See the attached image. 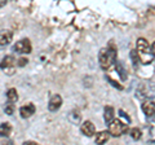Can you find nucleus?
Segmentation results:
<instances>
[{"label": "nucleus", "instance_id": "f257e3e1", "mask_svg": "<svg viewBox=\"0 0 155 145\" xmlns=\"http://www.w3.org/2000/svg\"><path fill=\"white\" fill-rule=\"evenodd\" d=\"M116 60V48L114 44L109 48H102L98 53V64L102 70H109Z\"/></svg>", "mask_w": 155, "mask_h": 145}, {"label": "nucleus", "instance_id": "f03ea898", "mask_svg": "<svg viewBox=\"0 0 155 145\" xmlns=\"http://www.w3.org/2000/svg\"><path fill=\"white\" fill-rule=\"evenodd\" d=\"M136 51H137L138 56H140V61L143 65H147L153 61L154 56L151 52V48L149 47V43L145 38H138L137 43H136Z\"/></svg>", "mask_w": 155, "mask_h": 145}, {"label": "nucleus", "instance_id": "7ed1b4c3", "mask_svg": "<svg viewBox=\"0 0 155 145\" xmlns=\"http://www.w3.org/2000/svg\"><path fill=\"white\" fill-rule=\"evenodd\" d=\"M109 126V132L111 136H114V137H119V136H122L123 133H125L128 131V126L123 123L120 119H114V120H111V122L107 124Z\"/></svg>", "mask_w": 155, "mask_h": 145}, {"label": "nucleus", "instance_id": "20e7f679", "mask_svg": "<svg viewBox=\"0 0 155 145\" xmlns=\"http://www.w3.org/2000/svg\"><path fill=\"white\" fill-rule=\"evenodd\" d=\"M16 59L12 55H8L3 57V60L0 61V69H2L7 75H13L16 72Z\"/></svg>", "mask_w": 155, "mask_h": 145}, {"label": "nucleus", "instance_id": "39448f33", "mask_svg": "<svg viewBox=\"0 0 155 145\" xmlns=\"http://www.w3.org/2000/svg\"><path fill=\"white\" fill-rule=\"evenodd\" d=\"M12 51L14 53H17V55H28V53H31V51H32L31 42L28 40L27 38L18 40L16 44L12 47Z\"/></svg>", "mask_w": 155, "mask_h": 145}, {"label": "nucleus", "instance_id": "423d86ee", "mask_svg": "<svg viewBox=\"0 0 155 145\" xmlns=\"http://www.w3.org/2000/svg\"><path fill=\"white\" fill-rule=\"evenodd\" d=\"M35 112H36V108L32 103H27L26 105H22L21 108H19V115H21V118H23V119L32 117V115L35 114Z\"/></svg>", "mask_w": 155, "mask_h": 145}, {"label": "nucleus", "instance_id": "0eeeda50", "mask_svg": "<svg viewBox=\"0 0 155 145\" xmlns=\"http://www.w3.org/2000/svg\"><path fill=\"white\" fill-rule=\"evenodd\" d=\"M62 106V97L60 95H53L49 99V103H48V110L51 113H56L57 110H60Z\"/></svg>", "mask_w": 155, "mask_h": 145}, {"label": "nucleus", "instance_id": "6e6552de", "mask_svg": "<svg viewBox=\"0 0 155 145\" xmlns=\"http://www.w3.org/2000/svg\"><path fill=\"white\" fill-rule=\"evenodd\" d=\"M13 32L11 30H2L0 31V49H4L12 43Z\"/></svg>", "mask_w": 155, "mask_h": 145}, {"label": "nucleus", "instance_id": "1a4fd4ad", "mask_svg": "<svg viewBox=\"0 0 155 145\" xmlns=\"http://www.w3.org/2000/svg\"><path fill=\"white\" fill-rule=\"evenodd\" d=\"M80 132L84 135V136H93V135L96 133V126L91 122V120H85V122H83L80 124Z\"/></svg>", "mask_w": 155, "mask_h": 145}, {"label": "nucleus", "instance_id": "9d476101", "mask_svg": "<svg viewBox=\"0 0 155 145\" xmlns=\"http://www.w3.org/2000/svg\"><path fill=\"white\" fill-rule=\"evenodd\" d=\"M142 112L146 117H153L155 115V103L151 100H146L142 103Z\"/></svg>", "mask_w": 155, "mask_h": 145}, {"label": "nucleus", "instance_id": "9b49d317", "mask_svg": "<svg viewBox=\"0 0 155 145\" xmlns=\"http://www.w3.org/2000/svg\"><path fill=\"white\" fill-rule=\"evenodd\" d=\"M110 139V132L109 131H101L98 133H96L94 141L96 144H106Z\"/></svg>", "mask_w": 155, "mask_h": 145}, {"label": "nucleus", "instance_id": "f8f14e48", "mask_svg": "<svg viewBox=\"0 0 155 145\" xmlns=\"http://www.w3.org/2000/svg\"><path fill=\"white\" fill-rule=\"evenodd\" d=\"M12 133V124L4 122L0 124V137H9Z\"/></svg>", "mask_w": 155, "mask_h": 145}, {"label": "nucleus", "instance_id": "ddd939ff", "mask_svg": "<svg viewBox=\"0 0 155 145\" xmlns=\"http://www.w3.org/2000/svg\"><path fill=\"white\" fill-rule=\"evenodd\" d=\"M114 115H115V110L113 106H105L104 109V119L106 123H110L111 120H114Z\"/></svg>", "mask_w": 155, "mask_h": 145}, {"label": "nucleus", "instance_id": "4468645a", "mask_svg": "<svg viewBox=\"0 0 155 145\" xmlns=\"http://www.w3.org/2000/svg\"><path fill=\"white\" fill-rule=\"evenodd\" d=\"M67 119H69L70 123H72V124H79L81 120V115L78 110H71V112L67 114Z\"/></svg>", "mask_w": 155, "mask_h": 145}, {"label": "nucleus", "instance_id": "2eb2a0df", "mask_svg": "<svg viewBox=\"0 0 155 145\" xmlns=\"http://www.w3.org/2000/svg\"><path fill=\"white\" fill-rule=\"evenodd\" d=\"M115 66H116V71H118L120 79H122V80L127 79V71H125V67L123 65V62L120 61V60H116L115 61Z\"/></svg>", "mask_w": 155, "mask_h": 145}, {"label": "nucleus", "instance_id": "dca6fc26", "mask_svg": "<svg viewBox=\"0 0 155 145\" xmlns=\"http://www.w3.org/2000/svg\"><path fill=\"white\" fill-rule=\"evenodd\" d=\"M18 100V93H17V89L16 88H9L7 91V101L8 103H16Z\"/></svg>", "mask_w": 155, "mask_h": 145}, {"label": "nucleus", "instance_id": "f3484780", "mask_svg": "<svg viewBox=\"0 0 155 145\" xmlns=\"http://www.w3.org/2000/svg\"><path fill=\"white\" fill-rule=\"evenodd\" d=\"M129 135H130V137H132L133 140H140L142 137V132H141V130L140 128H137V127H134V128H132L129 131Z\"/></svg>", "mask_w": 155, "mask_h": 145}, {"label": "nucleus", "instance_id": "a211bd4d", "mask_svg": "<svg viewBox=\"0 0 155 145\" xmlns=\"http://www.w3.org/2000/svg\"><path fill=\"white\" fill-rule=\"evenodd\" d=\"M129 56H130V60H132V64L134 65V67H137V65L141 62V61H140V56H138L137 51H136V49L132 51V52L129 53Z\"/></svg>", "mask_w": 155, "mask_h": 145}, {"label": "nucleus", "instance_id": "6ab92c4d", "mask_svg": "<svg viewBox=\"0 0 155 145\" xmlns=\"http://www.w3.org/2000/svg\"><path fill=\"white\" fill-rule=\"evenodd\" d=\"M4 112H5L8 115H12L14 113V104L13 103H8L5 106H4Z\"/></svg>", "mask_w": 155, "mask_h": 145}, {"label": "nucleus", "instance_id": "aec40b11", "mask_svg": "<svg viewBox=\"0 0 155 145\" xmlns=\"http://www.w3.org/2000/svg\"><path fill=\"white\" fill-rule=\"evenodd\" d=\"M27 62H28V60L27 59H19L18 61H17V65L18 66H25V65H27Z\"/></svg>", "mask_w": 155, "mask_h": 145}, {"label": "nucleus", "instance_id": "412c9836", "mask_svg": "<svg viewBox=\"0 0 155 145\" xmlns=\"http://www.w3.org/2000/svg\"><path fill=\"white\" fill-rule=\"evenodd\" d=\"M107 80H109V83H110V84H113V86H115V87H116V88H118V89H123V87H122V86H120V84H116V83H115V80H113V79H110V78H107Z\"/></svg>", "mask_w": 155, "mask_h": 145}, {"label": "nucleus", "instance_id": "4be33fe9", "mask_svg": "<svg viewBox=\"0 0 155 145\" xmlns=\"http://www.w3.org/2000/svg\"><path fill=\"white\" fill-rule=\"evenodd\" d=\"M119 114H120V115H122V117H124V118H127V119H128V122H130V118H129V117H128V115H127V114H125V113L123 112V110H119Z\"/></svg>", "mask_w": 155, "mask_h": 145}, {"label": "nucleus", "instance_id": "5701e85b", "mask_svg": "<svg viewBox=\"0 0 155 145\" xmlns=\"http://www.w3.org/2000/svg\"><path fill=\"white\" fill-rule=\"evenodd\" d=\"M7 3H8V0H0V9H2L4 5H5Z\"/></svg>", "mask_w": 155, "mask_h": 145}, {"label": "nucleus", "instance_id": "b1692460", "mask_svg": "<svg viewBox=\"0 0 155 145\" xmlns=\"http://www.w3.org/2000/svg\"><path fill=\"white\" fill-rule=\"evenodd\" d=\"M151 52H153V56H154V59H155V42L153 43V46H151Z\"/></svg>", "mask_w": 155, "mask_h": 145}, {"label": "nucleus", "instance_id": "393cba45", "mask_svg": "<svg viewBox=\"0 0 155 145\" xmlns=\"http://www.w3.org/2000/svg\"><path fill=\"white\" fill-rule=\"evenodd\" d=\"M23 144H25V145H34V144H38V143H34V141H25Z\"/></svg>", "mask_w": 155, "mask_h": 145}]
</instances>
